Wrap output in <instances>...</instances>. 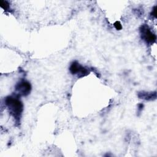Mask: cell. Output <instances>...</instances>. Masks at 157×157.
Instances as JSON below:
<instances>
[{"instance_id": "obj_1", "label": "cell", "mask_w": 157, "mask_h": 157, "mask_svg": "<svg viewBox=\"0 0 157 157\" xmlns=\"http://www.w3.org/2000/svg\"><path fill=\"white\" fill-rule=\"evenodd\" d=\"M5 104L10 114L14 118L18 120L20 118L23 110L22 102L16 97L8 96L6 98Z\"/></svg>"}, {"instance_id": "obj_2", "label": "cell", "mask_w": 157, "mask_h": 157, "mask_svg": "<svg viewBox=\"0 0 157 157\" xmlns=\"http://www.w3.org/2000/svg\"><path fill=\"white\" fill-rule=\"evenodd\" d=\"M140 33L142 38L148 44H153L156 41V35L151 31L147 25H143L140 28Z\"/></svg>"}, {"instance_id": "obj_3", "label": "cell", "mask_w": 157, "mask_h": 157, "mask_svg": "<svg viewBox=\"0 0 157 157\" xmlns=\"http://www.w3.org/2000/svg\"><path fill=\"white\" fill-rule=\"evenodd\" d=\"M15 90L20 95L27 96L31 91V86L28 82L26 80H21L17 83Z\"/></svg>"}, {"instance_id": "obj_4", "label": "cell", "mask_w": 157, "mask_h": 157, "mask_svg": "<svg viewBox=\"0 0 157 157\" xmlns=\"http://www.w3.org/2000/svg\"><path fill=\"white\" fill-rule=\"evenodd\" d=\"M69 71L72 74H77L78 75H80V76H83L85 75H86L88 73V71L82 66L78 63L77 61H74L70 66Z\"/></svg>"}, {"instance_id": "obj_5", "label": "cell", "mask_w": 157, "mask_h": 157, "mask_svg": "<svg viewBox=\"0 0 157 157\" xmlns=\"http://www.w3.org/2000/svg\"><path fill=\"white\" fill-rule=\"evenodd\" d=\"M0 3H1V7H2L3 9H4L5 10H7L9 8V4H7V2L6 1H0Z\"/></svg>"}, {"instance_id": "obj_6", "label": "cell", "mask_w": 157, "mask_h": 157, "mask_svg": "<svg viewBox=\"0 0 157 157\" xmlns=\"http://www.w3.org/2000/svg\"><path fill=\"white\" fill-rule=\"evenodd\" d=\"M114 26H115V28L117 30H120V29H121V28H122V26H121V23H120L119 21H116V22L114 23Z\"/></svg>"}, {"instance_id": "obj_7", "label": "cell", "mask_w": 157, "mask_h": 157, "mask_svg": "<svg viewBox=\"0 0 157 157\" xmlns=\"http://www.w3.org/2000/svg\"><path fill=\"white\" fill-rule=\"evenodd\" d=\"M152 14L153 16H155V17H156V7H155L154 9H153V12H152Z\"/></svg>"}]
</instances>
